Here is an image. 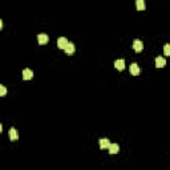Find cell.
<instances>
[{
	"label": "cell",
	"mask_w": 170,
	"mask_h": 170,
	"mask_svg": "<svg viewBox=\"0 0 170 170\" xmlns=\"http://www.w3.org/2000/svg\"><path fill=\"white\" fill-rule=\"evenodd\" d=\"M129 72H130V75H133V76H138V75H140V72H141V69H140L138 64H137V63L130 64V66H129Z\"/></svg>",
	"instance_id": "6da1fadb"
},
{
	"label": "cell",
	"mask_w": 170,
	"mask_h": 170,
	"mask_svg": "<svg viewBox=\"0 0 170 170\" xmlns=\"http://www.w3.org/2000/svg\"><path fill=\"white\" fill-rule=\"evenodd\" d=\"M133 49L135 50V52H141L142 49H144V44H142L141 40H134L133 41Z\"/></svg>",
	"instance_id": "7a4b0ae2"
},
{
	"label": "cell",
	"mask_w": 170,
	"mask_h": 170,
	"mask_svg": "<svg viewBox=\"0 0 170 170\" xmlns=\"http://www.w3.org/2000/svg\"><path fill=\"white\" fill-rule=\"evenodd\" d=\"M75 44H73V43H68V44H66V47H65V53L68 55V56H72L73 53H75Z\"/></svg>",
	"instance_id": "3957f363"
},
{
	"label": "cell",
	"mask_w": 170,
	"mask_h": 170,
	"mask_svg": "<svg viewBox=\"0 0 170 170\" xmlns=\"http://www.w3.org/2000/svg\"><path fill=\"white\" fill-rule=\"evenodd\" d=\"M8 135H10L11 141H16V140L19 138V133H17V130H16V129H13V128H11V129H10Z\"/></svg>",
	"instance_id": "277c9868"
},
{
	"label": "cell",
	"mask_w": 170,
	"mask_h": 170,
	"mask_svg": "<svg viewBox=\"0 0 170 170\" xmlns=\"http://www.w3.org/2000/svg\"><path fill=\"white\" fill-rule=\"evenodd\" d=\"M165 65H166V60H165L164 57H161V56L155 57V66L157 68H164Z\"/></svg>",
	"instance_id": "5b68a950"
},
{
	"label": "cell",
	"mask_w": 170,
	"mask_h": 170,
	"mask_svg": "<svg viewBox=\"0 0 170 170\" xmlns=\"http://www.w3.org/2000/svg\"><path fill=\"white\" fill-rule=\"evenodd\" d=\"M114 66H116V69L118 70H124L125 69V61L122 59H118V60L114 61Z\"/></svg>",
	"instance_id": "8992f818"
},
{
	"label": "cell",
	"mask_w": 170,
	"mask_h": 170,
	"mask_svg": "<svg viewBox=\"0 0 170 170\" xmlns=\"http://www.w3.org/2000/svg\"><path fill=\"white\" fill-rule=\"evenodd\" d=\"M108 150H109L110 154H117V153L120 151V146L117 145V144H110L109 148H108Z\"/></svg>",
	"instance_id": "52a82bcc"
},
{
	"label": "cell",
	"mask_w": 170,
	"mask_h": 170,
	"mask_svg": "<svg viewBox=\"0 0 170 170\" xmlns=\"http://www.w3.org/2000/svg\"><path fill=\"white\" fill-rule=\"evenodd\" d=\"M68 43H69V41L66 40L65 37H60L59 40H57V47L60 48V49H65V47H66Z\"/></svg>",
	"instance_id": "ba28073f"
},
{
	"label": "cell",
	"mask_w": 170,
	"mask_h": 170,
	"mask_svg": "<svg viewBox=\"0 0 170 170\" xmlns=\"http://www.w3.org/2000/svg\"><path fill=\"white\" fill-rule=\"evenodd\" d=\"M32 77H33V72H32L31 69H28V68H25V69L23 70V79L24 80H31Z\"/></svg>",
	"instance_id": "9c48e42d"
},
{
	"label": "cell",
	"mask_w": 170,
	"mask_h": 170,
	"mask_svg": "<svg viewBox=\"0 0 170 170\" xmlns=\"http://www.w3.org/2000/svg\"><path fill=\"white\" fill-rule=\"evenodd\" d=\"M110 145V141L109 138H101L100 140V148L102 149V150H105V149H108Z\"/></svg>",
	"instance_id": "30bf717a"
},
{
	"label": "cell",
	"mask_w": 170,
	"mask_h": 170,
	"mask_svg": "<svg viewBox=\"0 0 170 170\" xmlns=\"http://www.w3.org/2000/svg\"><path fill=\"white\" fill-rule=\"evenodd\" d=\"M37 40H39V44L40 45H45L48 43V40H49V37H48V35H39Z\"/></svg>",
	"instance_id": "8fae6325"
},
{
	"label": "cell",
	"mask_w": 170,
	"mask_h": 170,
	"mask_svg": "<svg viewBox=\"0 0 170 170\" xmlns=\"http://www.w3.org/2000/svg\"><path fill=\"white\" fill-rule=\"evenodd\" d=\"M135 7H137V10L138 11H144L145 10V1L144 0H135Z\"/></svg>",
	"instance_id": "7c38bea8"
},
{
	"label": "cell",
	"mask_w": 170,
	"mask_h": 170,
	"mask_svg": "<svg viewBox=\"0 0 170 170\" xmlns=\"http://www.w3.org/2000/svg\"><path fill=\"white\" fill-rule=\"evenodd\" d=\"M6 95H7V88L4 86V85H0V96L4 97Z\"/></svg>",
	"instance_id": "4fadbf2b"
},
{
	"label": "cell",
	"mask_w": 170,
	"mask_h": 170,
	"mask_svg": "<svg viewBox=\"0 0 170 170\" xmlns=\"http://www.w3.org/2000/svg\"><path fill=\"white\" fill-rule=\"evenodd\" d=\"M164 53L166 55V56H170V44H166L164 47Z\"/></svg>",
	"instance_id": "5bb4252c"
}]
</instances>
